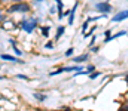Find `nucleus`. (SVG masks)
Here are the masks:
<instances>
[{
    "instance_id": "27",
    "label": "nucleus",
    "mask_w": 128,
    "mask_h": 111,
    "mask_svg": "<svg viewBox=\"0 0 128 111\" xmlns=\"http://www.w3.org/2000/svg\"><path fill=\"white\" fill-rule=\"evenodd\" d=\"M8 3H12V0H0L2 6H8Z\"/></svg>"
},
{
    "instance_id": "23",
    "label": "nucleus",
    "mask_w": 128,
    "mask_h": 111,
    "mask_svg": "<svg viewBox=\"0 0 128 111\" xmlns=\"http://www.w3.org/2000/svg\"><path fill=\"white\" fill-rule=\"evenodd\" d=\"M55 12H57V6L54 4V6L49 7V15H55Z\"/></svg>"
},
{
    "instance_id": "1",
    "label": "nucleus",
    "mask_w": 128,
    "mask_h": 111,
    "mask_svg": "<svg viewBox=\"0 0 128 111\" xmlns=\"http://www.w3.org/2000/svg\"><path fill=\"white\" fill-rule=\"evenodd\" d=\"M33 10L32 4L27 1V0H22V1H16V3H10L4 7V12L8 15H14V13H21V15H26V13H30Z\"/></svg>"
},
{
    "instance_id": "14",
    "label": "nucleus",
    "mask_w": 128,
    "mask_h": 111,
    "mask_svg": "<svg viewBox=\"0 0 128 111\" xmlns=\"http://www.w3.org/2000/svg\"><path fill=\"white\" fill-rule=\"evenodd\" d=\"M96 30H97V25H92V27H91V28H90V30H88V31H86L85 34H84V37H85V38L91 37L92 34H96Z\"/></svg>"
},
{
    "instance_id": "4",
    "label": "nucleus",
    "mask_w": 128,
    "mask_h": 111,
    "mask_svg": "<svg viewBox=\"0 0 128 111\" xmlns=\"http://www.w3.org/2000/svg\"><path fill=\"white\" fill-rule=\"evenodd\" d=\"M0 28L4 30V31H15V30L18 28V22H15V21L10 19V18H6V19L0 24Z\"/></svg>"
},
{
    "instance_id": "28",
    "label": "nucleus",
    "mask_w": 128,
    "mask_h": 111,
    "mask_svg": "<svg viewBox=\"0 0 128 111\" xmlns=\"http://www.w3.org/2000/svg\"><path fill=\"white\" fill-rule=\"evenodd\" d=\"M68 15H70V9H64L63 16H68Z\"/></svg>"
},
{
    "instance_id": "33",
    "label": "nucleus",
    "mask_w": 128,
    "mask_h": 111,
    "mask_svg": "<svg viewBox=\"0 0 128 111\" xmlns=\"http://www.w3.org/2000/svg\"><path fill=\"white\" fill-rule=\"evenodd\" d=\"M40 111H48V110H40Z\"/></svg>"
},
{
    "instance_id": "21",
    "label": "nucleus",
    "mask_w": 128,
    "mask_h": 111,
    "mask_svg": "<svg viewBox=\"0 0 128 111\" xmlns=\"http://www.w3.org/2000/svg\"><path fill=\"white\" fill-rule=\"evenodd\" d=\"M6 18H8V13L4 12V9H3V10H0V24H2Z\"/></svg>"
},
{
    "instance_id": "25",
    "label": "nucleus",
    "mask_w": 128,
    "mask_h": 111,
    "mask_svg": "<svg viewBox=\"0 0 128 111\" xmlns=\"http://www.w3.org/2000/svg\"><path fill=\"white\" fill-rule=\"evenodd\" d=\"M118 111H128V104H122L121 107H119V110Z\"/></svg>"
},
{
    "instance_id": "9",
    "label": "nucleus",
    "mask_w": 128,
    "mask_h": 111,
    "mask_svg": "<svg viewBox=\"0 0 128 111\" xmlns=\"http://www.w3.org/2000/svg\"><path fill=\"white\" fill-rule=\"evenodd\" d=\"M9 41H10V46H12V49H14L15 55H16L18 58H21V56H22V50L18 47V44H16V40H15V38H10Z\"/></svg>"
},
{
    "instance_id": "8",
    "label": "nucleus",
    "mask_w": 128,
    "mask_h": 111,
    "mask_svg": "<svg viewBox=\"0 0 128 111\" xmlns=\"http://www.w3.org/2000/svg\"><path fill=\"white\" fill-rule=\"evenodd\" d=\"M66 25H58L57 27V31H55V37H54V41H58L61 37L64 36V33H66Z\"/></svg>"
},
{
    "instance_id": "11",
    "label": "nucleus",
    "mask_w": 128,
    "mask_h": 111,
    "mask_svg": "<svg viewBox=\"0 0 128 111\" xmlns=\"http://www.w3.org/2000/svg\"><path fill=\"white\" fill-rule=\"evenodd\" d=\"M88 59H90V53H82V55H79V56H74V58H73V62L82 64V62H86Z\"/></svg>"
},
{
    "instance_id": "31",
    "label": "nucleus",
    "mask_w": 128,
    "mask_h": 111,
    "mask_svg": "<svg viewBox=\"0 0 128 111\" xmlns=\"http://www.w3.org/2000/svg\"><path fill=\"white\" fill-rule=\"evenodd\" d=\"M16 1H22V0H12V3H16Z\"/></svg>"
},
{
    "instance_id": "18",
    "label": "nucleus",
    "mask_w": 128,
    "mask_h": 111,
    "mask_svg": "<svg viewBox=\"0 0 128 111\" xmlns=\"http://www.w3.org/2000/svg\"><path fill=\"white\" fill-rule=\"evenodd\" d=\"M16 78L18 80H24V81H30L32 78L28 77V75H26V74H16Z\"/></svg>"
},
{
    "instance_id": "7",
    "label": "nucleus",
    "mask_w": 128,
    "mask_h": 111,
    "mask_svg": "<svg viewBox=\"0 0 128 111\" xmlns=\"http://www.w3.org/2000/svg\"><path fill=\"white\" fill-rule=\"evenodd\" d=\"M78 7H79V0H76V3L73 4V7L70 9V15H68V25H73V24H74V19H76V12H78Z\"/></svg>"
},
{
    "instance_id": "12",
    "label": "nucleus",
    "mask_w": 128,
    "mask_h": 111,
    "mask_svg": "<svg viewBox=\"0 0 128 111\" xmlns=\"http://www.w3.org/2000/svg\"><path fill=\"white\" fill-rule=\"evenodd\" d=\"M39 30H40V34L48 38L49 37V31H51V25H39Z\"/></svg>"
},
{
    "instance_id": "16",
    "label": "nucleus",
    "mask_w": 128,
    "mask_h": 111,
    "mask_svg": "<svg viewBox=\"0 0 128 111\" xmlns=\"http://www.w3.org/2000/svg\"><path fill=\"white\" fill-rule=\"evenodd\" d=\"M55 41H46L45 44H43V47L45 49H48V50H54L55 49V44H54Z\"/></svg>"
},
{
    "instance_id": "15",
    "label": "nucleus",
    "mask_w": 128,
    "mask_h": 111,
    "mask_svg": "<svg viewBox=\"0 0 128 111\" xmlns=\"http://www.w3.org/2000/svg\"><path fill=\"white\" fill-rule=\"evenodd\" d=\"M100 75H103V73H101V71H97V70H96V71L90 73V78H91V80H97Z\"/></svg>"
},
{
    "instance_id": "29",
    "label": "nucleus",
    "mask_w": 128,
    "mask_h": 111,
    "mask_svg": "<svg viewBox=\"0 0 128 111\" xmlns=\"http://www.w3.org/2000/svg\"><path fill=\"white\" fill-rule=\"evenodd\" d=\"M104 36L110 37V36H112V30H106V31H104Z\"/></svg>"
},
{
    "instance_id": "32",
    "label": "nucleus",
    "mask_w": 128,
    "mask_h": 111,
    "mask_svg": "<svg viewBox=\"0 0 128 111\" xmlns=\"http://www.w3.org/2000/svg\"><path fill=\"white\" fill-rule=\"evenodd\" d=\"M3 78H4V77H2V75H0V80H3Z\"/></svg>"
},
{
    "instance_id": "30",
    "label": "nucleus",
    "mask_w": 128,
    "mask_h": 111,
    "mask_svg": "<svg viewBox=\"0 0 128 111\" xmlns=\"http://www.w3.org/2000/svg\"><path fill=\"white\" fill-rule=\"evenodd\" d=\"M32 1H34V3H43V1H46V0H32Z\"/></svg>"
},
{
    "instance_id": "19",
    "label": "nucleus",
    "mask_w": 128,
    "mask_h": 111,
    "mask_svg": "<svg viewBox=\"0 0 128 111\" xmlns=\"http://www.w3.org/2000/svg\"><path fill=\"white\" fill-rule=\"evenodd\" d=\"M88 28H90V22H88V21H85V22L82 24V31H80V33H82V34H85V33L88 31Z\"/></svg>"
},
{
    "instance_id": "35",
    "label": "nucleus",
    "mask_w": 128,
    "mask_h": 111,
    "mask_svg": "<svg viewBox=\"0 0 128 111\" xmlns=\"http://www.w3.org/2000/svg\"><path fill=\"white\" fill-rule=\"evenodd\" d=\"M0 110H2V107H0Z\"/></svg>"
},
{
    "instance_id": "20",
    "label": "nucleus",
    "mask_w": 128,
    "mask_h": 111,
    "mask_svg": "<svg viewBox=\"0 0 128 111\" xmlns=\"http://www.w3.org/2000/svg\"><path fill=\"white\" fill-rule=\"evenodd\" d=\"M73 53H74V47H68V49L66 50V53H64V56H66V58H70V56H72Z\"/></svg>"
},
{
    "instance_id": "3",
    "label": "nucleus",
    "mask_w": 128,
    "mask_h": 111,
    "mask_svg": "<svg viewBox=\"0 0 128 111\" xmlns=\"http://www.w3.org/2000/svg\"><path fill=\"white\" fill-rule=\"evenodd\" d=\"M94 9L98 13H107L109 15L113 10V6L109 1H97V3H94Z\"/></svg>"
},
{
    "instance_id": "6",
    "label": "nucleus",
    "mask_w": 128,
    "mask_h": 111,
    "mask_svg": "<svg viewBox=\"0 0 128 111\" xmlns=\"http://www.w3.org/2000/svg\"><path fill=\"white\" fill-rule=\"evenodd\" d=\"M0 58H2L3 61L14 62V64H21V65H24V64H26V62H24V59H21V58H18V56H14V55H9V53H0Z\"/></svg>"
},
{
    "instance_id": "17",
    "label": "nucleus",
    "mask_w": 128,
    "mask_h": 111,
    "mask_svg": "<svg viewBox=\"0 0 128 111\" xmlns=\"http://www.w3.org/2000/svg\"><path fill=\"white\" fill-rule=\"evenodd\" d=\"M64 73V68L61 67V68H57V70H54V71H51L49 73V77H54V75H60V74Z\"/></svg>"
},
{
    "instance_id": "34",
    "label": "nucleus",
    "mask_w": 128,
    "mask_h": 111,
    "mask_svg": "<svg viewBox=\"0 0 128 111\" xmlns=\"http://www.w3.org/2000/svg\"><path fill=\"white\" fill-rule=\"evenodd\" d=\"M79 1H82V0H79Z\"/></svg>"
},
{
    "instance_id": "13",
    "label": "nucleus",
    "mask_w": 128,
    "mask_h": 111,
    "mask_svg": "<svg viewBox=\"0 0 128 111\" xmlns=\"http://www.w3.org/2000/svg\"><path fill=\"white\" fill-rule=\"evenodd\" d=\"M33 98H34V99H37L39 102L46 101V95H45V93H40V92H34V93H33Z\"/></svg>"
},
{
    "instance_id": "24",
    "label": "nucleus",
    "mask_w": 128,
    "mask_h": 111,
    "mask_svg": "<svg viewBox=\"0 0 128 111\" xmlns=\"http://www.w3.org/2000/svg\"><path fill=\"white\" fill-rule=\"evenodd\" d=\"M90 49H91V53H97V52L100 50V47H98V46H91Z\"/></svg>"
},
{
    "instance_id": "26",
    "label": "nucleus",
    "mask_w": 128,
    "mask_h": 111,
    "mask_svg": "<svg viewBox=\"0 0 128 111\" xmlns=\"http://www.w3.org/2000/svg\"><path fill=\"white\" fill-rule=\"evenodd\" d=\"M96 41H97V36H96V34H92V38H91V43H90V47H91V46H94V44H96Z\"/></svg>"
},
{
    "instance_id": "2",
    "label": "nucleus",
    "mask_w": 128,
    "mask_h": 111,
    "mask_svg": "<svg viewBox=\"0 0 128 111\" xmlns=\"http://www.w3.org/2000/svg\"><path fill=\"white\" fill-rule=\"evenodd\" d=\"M40 25V21L37 16H28V18H24L18 22V28L27 34H33Z\"/></svg>"
},
{
    "instance_id": "10",
    "label": "nucleus",
    "mask_w": 128,
    "mask_h": 111,
    "mask_svg": "<svg viewBox=\"0 0 128 111\" xmlns=\"http://www.w3.org/2000/svg\"><path fill=\"white\" fill-rule=\"evenodd\" d=\"M55 6H57V12H58V19H63V12H64V3L63 0H55Z\"/></svg>"
},
{
    "instance_id": "22",
    "label": "nucleus",
    "mask_w": 128,
    "mask_h": 111,
    "mask_svg": "<svg viewBox=\"0 0 128 111\" xmlns=\"http://www.w3.org/2000/svg\"><path fill=\"white\" fill-rule=\"evenodd\" d=\"M97 68H96V65L94 64H90V65H86V71H88V74L90 73H92V71H96Z\"/></svg>"
},
{
    "instance_id": "5",
    "label": "nucleus",
    "mask_w": 128,
    "mask_h": 111,
    "mask_svg": "<svg viewBox=\"0 0 128 111\" xmlns=\"http://www.w3.org/2000/svg\"><path fill=\"white\" fill-rule=\"evenodd\" d=\"M125 19H128V9L119 10L118 13H115V15L112 16L110 22H113V24H118V22H122V21H125Z\"/></svg>"
}]
</instances>
